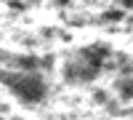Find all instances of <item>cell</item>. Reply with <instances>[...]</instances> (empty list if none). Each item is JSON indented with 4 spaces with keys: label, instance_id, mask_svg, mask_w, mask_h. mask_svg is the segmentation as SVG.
<instances>
[{
    "label": "cell",
    "instance_id": "1",
    "mask_svg": "<svg viewBox=\"0 0 133 120\" xmlns=\"http://www.w3.org/2000/svg\"><path fill=\"white\" fill-rule=\"evenodd\" d=\"M109 56V48L104 46H93V48H88L80 61H75L69 70H66V78L69 80H91L93 75H98V70H101V64L104 59Z\"/></svg>",
    "mask_w": 133,
    "mask_h": 120
},
{
    "label": "cell",
    "instance_id": "2",
    "mask_svg": "<svg viewBox=\"0 0 133 120\" xmlns=\"http://www.w3.org/2000/svg\"><path fill=\"white\" fill-rule=\"evenodd\" d=\"M3 83L24 102H40L45 96V83L35 75H3Z\"/></svg>",
    "mask_w": 133,
    "mask_h": 120
},
{
    "label": "cell",
    "instance_id": "3",
    "mask_svg": "<svg viewBox=\"0 0 133 120\" xmlns=\"http://www.w3.org/2000/svg\"><path fill=\"white\" fill-rule=\"evenodd\" d=\"M120 3H123V5H125V8H130V0H120Z\"/></svg>",
    "mask_w": 133,
    "mask_h": 120
}]
</instances>
